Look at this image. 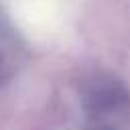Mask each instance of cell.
I'll list each match as a JSON object with an SVG mask.
<instances>
[{
    "label": "cell",
    "mask_w": 130,
    "mask_h": 130,
    "mask_svg": "<svg viewBox=\"0 0 130 130\" xmlns=\"http://www.w3.org/2000/svg\"><path fill=\"white\" fill-rule=\"evenodd\" d=\"M63 0H10L14 22L28 35H51L63 20Z\"/></svg>",
    "instance_id": "6da1fadb"
}]
</instances>
